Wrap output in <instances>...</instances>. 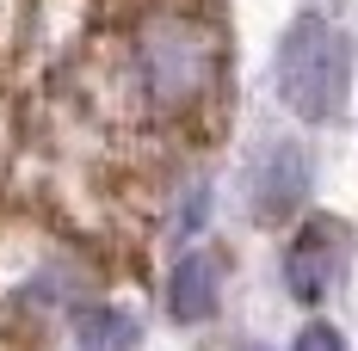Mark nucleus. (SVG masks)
Here are the masks:
<instances>
[{
  "label": "nucleus",
  "mask_w": 358,
  "mask_h": 351,
  "mask_svg": "<svg viewBox=\"0 0 358 351\" xmlns=\"http://www.w3.org/2000/svg\"><path fill=\"white\" fill-rule=\"evenodd\" d=\"M0 154H6V117H0Z\"/></svg>",
  "instance_id": "8"
},
{
  "label": "nucleus",
  "mask_w": 358,
  "mask_h": 351,
  "mask_svg": "<svg viewBox=\"0 0 358 351\" xmlns=\"http://www.w3.org/2000/svg\"><path fill=\"white\" fill-rule=\"evenodd\" d=\"M296 351H346V339H340V327L315 320V327H303V333H296Z\"/></svg>",
  "instance_id": "7"
},
{
  "label": "nucleus",
  "mask_w": 358,
  "mask_h": 351,
  "mask_svg": "<svg viewBox=\"0 0 358 351\" xmlns=\"http://www.w3.org/2000/svg\"><path fill=\"white\" fill-rule=\"evenodd\" d=\"M278 93L303 124H327L346 105V87H352V43L346 31L322 19V13H303L290 19L278 37Z\"/></svg>",
  "instance_id": "1"
},
{
  "label": "nucleus",
  "mask_w": 358,
  "mask_h": 351,
  "mask_svg": "<svg viewBox=\"0 0 358 351\" xmlns=\"http://www.w3.org/2000/svg\"><path fill=\"white\" fill-rule=\"evenodd\" d=\"M340 265H346V222H334V216H309L303 228H296V241L285 246V283L296 302H322L334 278H340Z\"/></svg>",
  "instance_id": "3"
},
{
  "label": "nucleus",
  "mask_w": 358,
  "mask_h": 351,
  "mask_svg": "<svg viewBox=\"0 0 358 351\" xmlns=\"http://www.w3.org/2000/svg\"><path fill=\"white\" fill-rule=\"evenodd\" d=\"M248 191H253V216H259V222L290 216L303 204V191H309V154H303L296 142H272V148L253 160Z\"/></svg>",
  "instance_id": "4"
},
{
  "label": "nucleus",
  "mask_w": 358,
  "mask_h": 351,
  "mask_svg": "<svg viewBox=\"0 0 358 351\" xmlns=\"http://www.w3.org/2000/svg\"><path fill=\"white\" fill-rule=\"evenodd\" d=\"M136 62H143V80H148V93H155V105H167V111L192 105L216 74V37L198 19L161 13L136 37Z\"/></svg>",
  "instance_id": "2"
},
{
  "label": "nucleus",
  "mask_w": 358,
  "mask_h": 351,
  "mask_svg": "<svg viewBox=\"0 0 358 351\" xmlns=\"http://www.w3.org/2000/svg\"><path fill=\"white\" fill-rule=\"evenodd\" d=\"M216 283H222V271H216L210 253H185L173 265V278H167V315L173 320H210L216 315Z\"/></svg>",
  "instance_id": "5"
},
{
  "label": "nucleus",
  "mask_w": 358,
  "mask_h": 351,
  "mask_svg": "<svg viewBox=\"0 0 358 351\" xmlns=\"http://www.w3.org/2000/svg\"><path fill=\"white\" fill-rule=\"evenodd\" d=\"M74 345L80 351H136V320L124 308H80L74 315Z\"/></svg>",
  "instance_id": "6"
}]
</instances>
